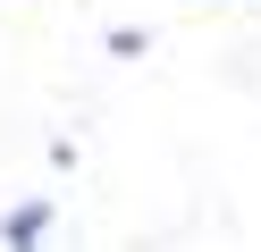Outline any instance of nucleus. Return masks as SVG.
I'll list each match as a JSON object with an SVG mask.
<instances>
[{
  "label": "nucleus",
  "instance_id": "nucleus-1",
  "mask_svg": "<svg viewBox=\"0 0 261 252\" xmlns=\"http://www.w3.org/2000/svg\"><path fill=\"white\" fill-rule=\"evenodd\" d=\"M42 227H51V202H17V210L0 218V235H9V252H34Z\"/></svg>",
  "mask_w": 261,
  "mask_h": 252
}]
</instances>
